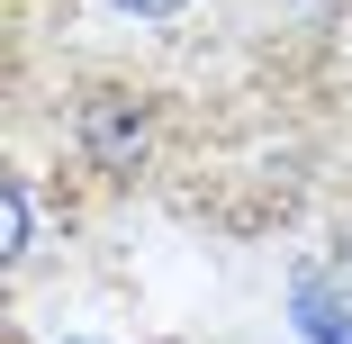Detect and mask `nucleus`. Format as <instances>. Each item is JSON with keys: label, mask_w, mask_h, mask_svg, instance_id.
I'll list each match as a JSON object with an SVG mask.
<instances>
[{"label": "nucleus", "mask_w": 352, "mask_h": 344, "mask_svg": "<svg viewBox=\"0 0 352 344\" xmlns=\"http://www.w3.org/2000/svg\"><path fill=\"white\" fill-rule=\"evenodd\" d=\"M82 154L100 172H135V163H145V109H135L126 91H100L82 109Z\"/></svg>", "instance_id": "nucleus-1"}, {"label": "nucleus", "mask_w": 352, "mask_h": 344, "mask_svg": "<svg viewBox=\"0 0 352 344\" xmlns=\"http://www.w3.org/2000/svg\"><path fill=\"white\" fill-rule=\"evenodd\" d=\"M36 254V199H28V181H10V263H28Z\"/></svg>", "instance_id": "nucleus-2"}, {"label": "nucleus", "mask_w": 352, "mask_h": 344, "mask_svg": "<svg viewBox=\"0 0 352 344\" xmlns=\"http://www.w3.org/2000/svg\"><path fill=\"white\" fill-rule=\"evenodd\" d=\"M118 10H135V19H172V10H190V0H118Z\"/></svg>", "instance_id": "nucleus-3"}, {"label": "nucleus", "mask_w": 352, "mask_h": 344, "mask_svg": "<svg viewBox=\"0 0 352 344\" xmlns=\"http://www.w3.org/2000/svg\"><path fill=\"white\" fill-rule=\"evenodd\" d=\"M334 272H343V290H352V236H343V254H334Z\"/></svg>", "instance_id": "nucleus-4"}]
</instances>
